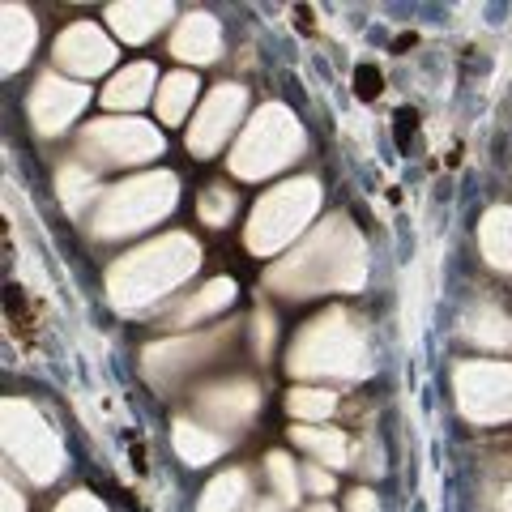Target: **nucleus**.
<instances>
[{"mask_svg": "<svg viewBox=\"0 0 512 512\" xmlns=\"http://www.w3.org/2000/svg\"><path fill=\"white\" fill-rule=\"evenodd\" d=\"M192 269H197V244L184 235H167L111 269V295H116V303H141V299L167 295Z\"/></svg>", "mask_w": 512, "mask_h": 512, "instance_id": "1", "label": "nucleus"}, {"mask_svg": "<svg viewBox=\"0 0 512 512\" xmlns=\"http://www.w3.org/2000/svg\"><path fill=\"white\" fill-rule=\"evenodd\" d=\"M299 150H303V133H299L295 116L282 107H265V111H256L244 141L235 146L231 167H235V175H244V180H261V175L286 167Z\"/></svg>", "mask_w": 512, "mask_h": 512, "instance_id": "2", "label": "nucleus"}, {"mask_svg": "<svg viewBox=\"0 0 512 512\" xmlns=\"http://www.w3.org/2000/svg\"><path fill=\"white\" fill-rule=\"evenodd\" d=\"M175 205V175L158 171V175H141V180H128L120 188H111L99 214H94V231L99 235H128L150 227L154 218H163Z\"/></svg>", "mask_w": 512, "mask_h": 512, "instance_id": "3", "label": "nucleus"}, {"mask_svg": "<svg viewBox=\"0 0 512 512\" xmlns=\"http://www.w3.org/2000/svg\"><path fill=\"white\" fill-rule=\"evenodd\" d=\"M291 367L303 376L312 372H333V376H355L363 372V342L355 338V329L346 325V316H320L312 320V329L299 338Z\"/></svg>", "mask_w": 512, "mask_h": 512, "instance_id": "4", "label": "nucleus"}, {"mask_svg": "<svg viewBox=\"0 0 512 512\" xmlns=\"http://www.w3.org/2000/svg\"><path fill=\"white\" fill-rule=\"evenodd\" d=\"M312 210H316V184L312 180H295V184L274 188L252 210L248 248L252 252H278L286 239H291L303 222H308Z\"/></svg>", "mask_w": 512, "mask_h": 512, "instance_id": "5", "label": "nucleus"}, {"mask_svg": "<svg viewBox=\"0 0 512 512\" xmlns=\"http://www.w3.org/2000/svg\"><path fill=\"white\" fill-rule=\"evenodd\" d=\"M5 444L9 453L18 457V466L30 470V478H56L60 470V448L52 440V427H43V419H35V410L22 402H5Z\"/></svg>", "mask_w": 512, "mask_h": 512, "instance_id": "6", "label": "nucleus"}, {"mask_svg": "<svg viewBox=\"0 0 512 512\" xmlns=\"http://www.w3.org/2000/svg\"><path fill=\"white\" fill-rule=\"evenodd\" d=\"M82 154H94L99 163H141L163 154V137L146 120H99L82 133Z\"/></svg>", "mask_w": 512, "mask_h": 512, "instance_id": "7", "label": "nucleus"}, {"mask_svg": "<svg viewBox=\"0 0 512 512\" xmlns=\"http://www.w3.org/2000/svg\"><path fill=\"white\" fill-rule=\"evenodd\" d=\"M461 410L470 419H508L512 414V367L508 363H470L457 372Z\"/></svg>", "mask_w": 512, "mask_h": 512, "instance_id": "8", "label": "nucleus"}, {"mask_svg": "<svg viewBox=\"0 0 512 512\" xmlns=\"http://www.w3.org/2000/svg\"><path fill=\"white\" fill-rule=\"evenodd\" d=\"M244 103H248L244 86H218L210 99H205L201 116L192 120V128H188L192 154H197V158H210V154L222 146V141H227V133H231L235 120H239V111H244Z\"/></svg>", "mask_w": 512, "mask_h": 512, "instance_id": "9", "label": "nucleus"}, {"mask_svg": "<svg viewBox=\"0 0 512 512\" xmlns=\"http://www.w3.org/2000/svg\"><path fill=\"white\" fill-rule=\"evenodd\" d=\"M82 107H86V86L64 82V77H52V73H43L35 94H30V116H35L43 133H60Z\"/></svg>", "mask_w": 512, "mask_h": 512, "instance_id": "10", "label": "nucleus"}, {"mask_svg": "<svg viewBox=\"0 0 512 512\" xmlns=\"http://www.w3.org/2000/svg\"><path fill=\"white\" fill-rule=\"evenodd\" d=\"M56 60L64 69H73L77 77H94L103 73L111 60H116V47H111L94 26H73L64 30L60 43H56Z\"/></svg>", "mask_w": 512, "mask_h": 512, "instance_id": "11", "label": "nucleus"}, {"mask_svg": "<svg viewBox=\"0 0 512 512\" xmlns=\"http://www.w3.org/2000/svg\"><path fill=\"white\" fill-rule=\"evenodd\" d=\"M218 47H222V30H218V22L210 18V13H188V18L180 22V30H175V39H171L175 56L197 60V64L214 60Z\"/></svg>", "mask_w": 512, "mask_h": 512, "instance_id": "12", "label": "nucleus"}, {"mask_svg": "<svg viewBox=\"0 0 512 512\" xmlns=\"http://www.w3.org/2000/svg\"><path fill=\"white\" fill-rule=\"evenodd\" d=\"M256 406V389L252 384H222V389H210V393H201V410L210 414V419L218 427H235V423H244L248 414Z\"/></svg>", "mask_w": 512, "mask_h": 512, "instance_id": "13", "label": "nucleus"}, {"mask_svg": "<svg viewBox=\"0 0 512 512\" xmlns=\"http://www.w3.org/2000/svg\"><path fill=\"white\" fill-rule=\"evenodd\" d=\"M167 13H171L167 5H116V9H107V18H111V26H116L120 39L141 43L167 22Z\"/></svg>", "mask_w": 512, "mask_h": 512, "instance_id": "14", "label": "nucleus"}, {"mask_svg": "<svg viewBox=\"0 0 512 512\" xmlns=\"http://www.w3.org/2000/svg\"><path fill=\"white\" fill-rule=\"evenodd\" d=\"M150 86H154V64H128L120 69V77L103 90L107 107H141L150 99Z\"/></svg>", "mask_w": 512, "mask_h": 512, "instance_id": "15", "label": "nucleus"}, {"mask_svg": "<svg viewBox=\"0 0 512 512\" xmlns=\"http://www.w3.org/2000/svg\"><path fill=\"white\" fill-rule=\"evenodd\" d=\"M197 77L192 73H171L163 86H158V116H163V124H180L188 116L192 99H197Z\"/></svg>", "mask_w": 512, "mask_h": 512, "instance_id": "16", "label": "nucleus"}, {"mask_svg": "<svg viewBox=\"0 0 512 512\" xmlns=\"http://www.w3.org/2000/svg\"><path fill=\"white\" fill-rule=\"evenodd\" d=\"M483 252L491 265H500V269L512 265V210L508 205H495L483 218Z\"/></svg>", "mask_w": 512, "mask_h": 512, "instance_id": "17", "label": "nucleus"}, {"mask_svg": "<svg viewBox=\"0 0 512 512\" xmlns=\"http://www.w3.org/2000/svg\"><path fill=\"white\" fill-rule=\"evenodd\" d=\"M30 43H35V22H30L26 9H5V73H13L18 64L30 56Z\"/></svg>", "mask_w": 512, "mask_h": 512, "instance_id": "18", "label": "nucleus"}, {"mask_svg": "<svg viewBox=\"0 0 512 512\" xmlns=\"http://www.w3.org/2000/svg\"><path fill=\"white\" fill-rule=\"evenodd\" d=\"M295 440L303 448H312V453L320 461H329V466H350V444L338 427H325V431H316V427H295Z\"/></svg>", "mask_w": 512, "mask_h": 512, "instance_id": "19", "label": "nucleus"}, {"mask_svg": "<svg viewBox=\"0 0 512 512\" xmlns=\"http://www.w3.org/2000/svg\"><path fill=\"white\" fill-rule=\"evenodd\" d=\"M175 448H180L188 466H205V461H214L222 453V440L197 423H175Z\"/></svg>", "mask_w": 512, "mask_h": 512, "instance_id": "20", "label": "nucleus"}, {"mask_svg": "<svg viewBox=\"0 0 512 512\" xmlns=\"http://www.w3.org/2000/svg\"><path fill=\"white\" fill-rule=\"evenodd\" d=\"M231 295H235V286H231L227 278H222V282H210V286H205V291H201L197 299H192V303H180V308L171 312V325H180V329H184V325H192L197 316L222 308V303H231Z\"/></svg>", "mask_w": 512, "mask_h": 512, "instance_id": "21", "label": "nucleus"}, {"mask_svg": "<svg viewBox=\"0 0 512 512\" xmlns=\"http://www.w3.org/2000/svg\"><path fill=\"white\" fill-rule=\"evenodd\" d=\"M244 474L231 470V474H222L214 478L210 487H205V500H201V512H235L239 504H244Z\"/></svg>", "mask_w": 512, "mask_h": 512, "instance_id": "22", "label": "nucleus"}, {"mask_svg": "<svg viewBox=\"0 0 512 512\" xmlns=\"http://www.w3.org/2000/svg\"><path fill=\"white\" fill-rule=\"evenodd\" d=\"M286 410H291L295 419H325V414L333 410V393H325V389H295L291 397H286Z\"/></svg>", "mask_w": 512, "mask_h": 512, "instance_id": "23", "label": "nucleus"}, {"mask_svg": "<svg viewBox=\"0 0 512 512\" xmlns=\"http://www.w3.org/2000/svg\"><path fill=\"white\" fill-rule=\"evenodd\" d=\"M197 210H201V222H210V227H222V222L231 218V210H235V192L222 188V184H210Z\"/></svg>", "mask_w": 512, "mask_h": 512, "instance_id": "24", "label": "nucleus"}, {"mask_svg": "<svg viewBox=\"0 0 512 512\" xmlns=\"http://www.w3.org/2000/svg\"><path fill=\"white\" fill-rule=\"evenodd\" d=\"M265 466H269V478H274V487L282 495V504H295L299 500V478L291 470V457H286V453H269Z\"/></svg>", "mask_w": 512, "mask_h": 512, "instance_id": "25", "label": "nucleus"}, {"mask_svg": "<svg viewBox=\"0 0 512 512\" xmlns=\"http://www.w3.org/2000/svg\"><path fill=\"white\" fill-rule=\"evenodd\" d=\"M90 192H94L90 175H82L77 167H64V171H60V197H64V205H69V210H77V205H82V197H90Z\"/></svg>", "mask_w": 512, "mask_h": 512, "instance_id": "26", "label": "nucleus"}, {"mask_svg": "<svg viewBox=\"0 0 512 512\" xmlns=\"http://www.w3.org/2000/svg\"><path fill=\"white\" fill-rule=\"evenodd\" d=\"M303 483H308L316 495H329V491H333V474H325L320 466H308V474H303Z\"/></svg>", "mask_w": 512, "mask_h": 512, "instance_id": "27", "label": "nucleus"}, {"mask_svg": "<svg viewBox=\"0 0 512 512\" xmlns=\"http://www.w3.org/2000/svg\"><path fill=\"white\" fill-rule=\"evenodd\" d=\"M346 512H380V508H376V495H372V491H350Z\"/></svg>", "mask_w": 512, "mask_h": 512, "instance_id": "28", "label": "nucleus"}, {"mask_svg": "<svg viewBox=\"0 0 512 512\" xmlns=\"http://www.w3.org/2000/svg\"><path fill=\"white\" fill-rule=\"evenodd\" d=\"M60 512H99V508H94V504L86 500V495H73V500H69V504H64Z\"/></svg>", "mask_w": 512, "mask_h": 512, "instance_id": "29", "label": "nucleus"}, {"mask_svg": "<svg viewBox=\"0 0 512 512\" xmlns=\"http://www.w3.org/2000/svg\"><path fill=\"white\" fill-rule=\"evenodd\" d=\"M359 82H363V86H359V90H363V94H367V99H372V94H376V82H380V77H376V73H372V69H363V73H359Z\"/></svg>", "mask_w": 512, "mask_h": 512, "instance_id": "30", "label": "nucleus"}, {"mask_svg": "<svg viewBox=\"0 0 512 512\" xmlns=\"http://www.w3.org/2000/svg\"><path fill=\"white\" fill-rule=\"evenodd\" d=\"M5 512H26V504H22V495L13 491V487H5Z\"/></svg>", "mask_w": 512, "mask_h": 512, "instance_id": "31", "label": "nucleus"}, {"mask_svg": "<svg viewBox=\"0 0 512 512\" xmlns=\"http://www.w3.org/2000/svg\"><path fill=\"white\" fill-rule=\"evenodd\" d=\"M252 512H282V508H278V504H269V500H261V504H256Z\"/></svg>", "mask_w": 512, "mask_h": 512, "instance_id": "32", "label": "nucleus"}, {"mask_svg": "<svg viewBox=\"0 0 512 512\" xmlns=\"http://www.w3.org/2000/svg\"><path fill=\"white\" fill-rule=\"evenodd\" d=\"M504 512H512V491H508V500H504Z\"/></svg>", "mask_w": 512, "mask_h": 512, "instance_id": "33", "label": "nucleus"}, {"mask_svg": "<svg viewBox=\"0 0 512 512\" xmlns=\"http://www.w3.org/2000/svg\"><path fill=\"white\" fill-rule=\"evenodd\" d=\"M312 512H333V508H325V504H316V508H312Z\"/></svg>", "mask_w": 512, "mask_h": 512, "instance_id": "34", "label": "nucleus"}]
</instances>
